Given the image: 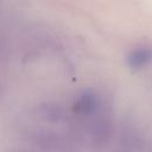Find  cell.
<instances>
[{
	"instance_id": "1",
	"label": "cell",
	"mask_w": 152,
	"mask_h": 152,
	"mask_svg": "<svg viewBox=\"0 0 152 152\" xmlns=\"http://www.w3.org/2000/svg\"><path fill=\"white\" fill-rule=\"evenodd\" d=\"M115 152H144L142 139L134 127L128 126L124 129Z\"/></svg>"
},
{
	"instance_id": "2",
	"label": "cell",
	"mask_w": 152,
	"mask_h": 152,
	"mask_svg": "<svg viewBox=\"0 0 152 152\" xmlns=\"http://www.w3.org/2000/svg\"><path fill=\"white\" fill-rule=\"evenodd\" d=\"M152 62V48L150 46H140L134 49L127 56V64L132 69H141L151 64Z\"/></svg>"
}]
</instances>
